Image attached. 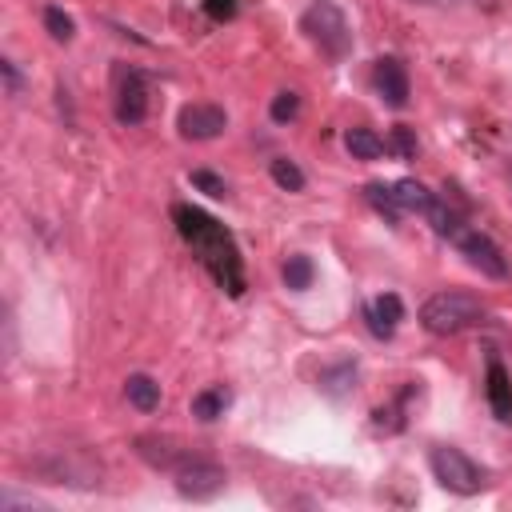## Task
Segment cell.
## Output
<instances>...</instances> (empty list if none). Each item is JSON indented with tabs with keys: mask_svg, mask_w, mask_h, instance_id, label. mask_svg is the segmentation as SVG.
Segmentation results:
<instances>
[{
	"mask_svg": "<svg viewBox=\"0 0 512 512\" xmlns=\"http://www.w3.org/2000/svg\"><path fill=\"white\" fill-rule=\"evenodd\" d=\"M192 184H196L200 192L216 196V200H224V196H228V184H224L216 172H208V168H196V172H192Z\"/></svg>",
	"mask_w": 512,
	"mask_h": 512,
	"instance_id": "603a6c76",
	"label": "cell"
},
{
	"mask_svg": "<svg viewBox=\"0 0 512 512\" xmlns=\"http://www.w3.org/2000/svg\"><path fill=\"white\" fill-rule=\"evenodd\" d=\"M488 320V308L472 296V292H456V288H444V292H432L424 304H420V324L424 332L432 336H456L464 328H476Z\"/></svg>",
	"mask_w": 512,
	"mask_h": 512,
	"instance_id": "7a4b0ae2",
	"label": "cell"
},
{
	"mask_svg": "<svg viewBox=\"0 0 512 512\" xmlns=\"http://www.w3.org/2000/svg\"><path fill=\"white\" fill-rule=\"evenodd\" d=\"M312 276H316V268H312V260L308 256H288L284 260V284L292 288V292H304V288H312Z\"/></svg>",
	"mask_w": 512,
	"mask_h": 512,
	"instance_id": "ac0fdd59",
	"label": "cell"
},
{
	"mask_svg": "<svg viewBox=\"0 0 512 512\" xmlns=\"http://www.w3.org/2000/svg\"><path fill=\"white\" fill-rule=\"evenodd\" d=\"M136 452H140L152 468H164V472H176V468L188 460L184 448H172V444L160 440V436H140V440H136Z\"/></svg>",
	"mask_w": 512,
	"mask_h": 512,
	"instance_id": "7c38bea8",
	"label": "cell"
},
{
	"mask_svg": "<svg viewBox=\"0 0 512 512\" xmlns=\"http://www.w3.org/2000/svg\"><path fill=\"white\" fill-rule=\"evenodd\" d=\"M224 124H228V116L216 104H184L176 116V128L184 140H212L224 132Z\"/></svg>",
	"mask_w": 512,
	"mask_h": 512,
	"instance_id": "9c48e42d",
	"label": "cell"
},
{
	"mask_svg": "<svg viewBox=\"0 0 512 512\" xmlns=\"http://www.w3.org/2000/svg\"><path fill=\"white\" fill-rule=\"evenodd\" d=\"M232 404V392L224 388V384H212V388H204V392H196L192 396V416L196 420H216V416H224V408Z\"/></svg>",
	"mask_w": 512,
	"mask_h": 512,
	"instance_id": "9a60e30c",
	"label": "cell"
},
{
	"mask_svg": "<svg viewBox=\"0 0 512 512\" xmlns=\"http://www.w3.org/2000/svg\"><path fill=\"white\" fill-rule=\"evenodd\" d=\"M484 392H488V408L500 424H512V376L500 360H488V376H484Z\"/></svg>",
	"mask_w": 512,
	"mask_h": 512,
	"instance_id": "30bf717a",
	"label": "cell"
},
{
	"mask_svg": "<svg viewBox=\"0 0 512 512\" xmlns=\"http://www.w3.org/2000/svg\"><path fill=\"white\" fill-rule=\"evenodd\" d=\"M372 84H376V96L388 104V108H404L408 96H412V84H408V68L400 56H380L372 64Z\"/></svg>",
	"mask_w": 512,
	"mask_h": 512,
	"instance_id": "ba28073f",
	"label": "cell"
},
{
	"mask_svg": "<svg viewBox=\"0 0 512 512\" xmlns=\"http://www.w3.org/2000/svg\"><path fill=\"white\" fill-rule=\"evenodd\" d=\"M452 244L464 252V260L480 272V276H492V280H504L508 276V260H504V252L496 248V240L492 236H484L480 228H460L456 236H452Z\"/></svg>",
	"mask_w": 512,
	"mask_h": 512,
	"instance_id": "8992f818",
	"label": "cell"
},
{
	"mask_svg": "<svg viewBox=\"0 0 512 512\" xmlns=\"http://www.w3.org/2000/svg\"><path fill=\"white\" fill-rule=\"evenodd\" d=\"M236 8H240V0H204V12L212 16V20H232L236 16Z\"/></svg>",
	"mask_w": 512,
	"mask_h": 512,
	"instance_id": "cb8c5ba5",
	"label": "cell"
},
{
	"mask_svg": "<svg viewBox=\"0 0 512 512\" xmlns=\"http://www.w3.org/2000/svg\"><path fill=\"white\" fill-rule=\"evenodd\" d=\"M428 468H432V476H436L448 492H456V496H476V492L488 488V472H484L468 452H460V448H452V444H436V448L428 452Z\"/></svg>",
	"mask_w": 512,
	"mask_h": 512,
	"instance_id": "277c9868",
	"label": "cell"
},
{
	"mask_svg": "<svg viewBox=\"0 0 512 512\" xmlns=\"http://www.w3.org/2000/svg\"><path fill=\"white\" fill-rule=\"evenodd\" d=\"M352 384H356V364L352 360H340V364L320 372V392H328V396H344Z\"/></svg>",
	"mask_w": 512,
	"mask_h": 512,
	"instance_id": "e0dca14e",
	"label": "cell"
},
{
	"mask_svg": "<svg viewBox=\"0 0 512 512\" xmlns=\"http://www.w3.org/2000/svg\"><path fill=\"white\" fill-rule=\"evenodd\" d=\"M392 200H396L400 212H420V216H424L436 196H432L420 180H396V184H392Z\"/></svg>",
	"mask_w": 512,
	"mask_h": 512,
	"instance_id": "5bb4252c",
	"label": "cell"
},
{
	"mask_svg": "<svg viewBox=\"0 0 512 512\" xmlns=\"http://www.w3.org/2000/svg\"><path fill=\"white\" fill-rule=\"evenodd\" d=\"M0 72H4V80H8V96H16V92H20V72H16V64H12V60H0Z\"/></svg>",
	"mask_w": 512,
	"mask_h": 512,
	"instance_id": "484cf974",
	"label": "cell"
},
{
	"mask_svg": "<svg viewBox=\"0 0 512 512\" xmlns=\"http://www.w3.org/2000/svg\"><path fill=\"white\" fill-rule=\"evenodd\" d=\"M172 476H176V492H180L184 500H212V496H220L224 484H228V472H224L220 464L204 460V456H188Z\"/></svg>",
	"mask_w": 512,
	"mask_h": 512,
	"instance_id": "5b68a950",
	"label": "cell"
},
{
	"mask_svg": "<svg viewBox=\"0 0 512 512\" xmlns=\"http://www.w3.org/2000/svg\"><path fill=\"white\" fill-rule=\"evenodd\" d=\"M148 116V76L140 68H116V120L140 124Z\"/></svg>",
	"mask_w": 512,
	"mask_h": 512,
	"instance_id": "52a82bcc",
	"label": "cell"
},
{
	"mask_svg": "<svg viewBox=\"0 0 512 512\" xmlns=\"http://www.w3.org/2000/svg\"><path fill=\"white\" fill-rule=\"evenodd\" d=\"M272 180H276L284 192H300V188H304V172H300L288 156H276V160H272Z\"/></svg>",
	"mask_w": 512,
	"mask_h": 512,
	"instance_id": "ffe728a7",
	"label": "cell"
},
{
	"mask_svg": "<svg viewBox=\"0 0 512 512\" xmlns=\"http://www.w3.org/2000/svg\"><path fill=\"white\" fill-rule=\"evenodd\" d=\"M124 396H128V404L140 408V412H156V408H160V384H156L148 372H132V376L124 380Z\"/></svg>",
	"mask_w": 512,
	"mask_h": 512,
	"instance_id": "4fadbf2b",
	"label": "cell"
},
{
	"mask_svg": "<svg viewBox=\"0 0 512 512\" xmlns=\"http://www.w3.org/2000/svg\"><path fill=\"white\" fill-rule=\"evenodd\" d=\"M300 32L328 56V60H344L352 52V24L344 16L340 4L332 0H312L304 12H300Z\"/></svg>",
	"mask_w": 512,
	"mask_h": 512,
	"instance_id": "3957f363",
	"label": "cell"
},
{
	"mask_svg": "<svg viewBox=\"0 0 512 512\" xmlns=\"http://www.w3.org/2000/svg\"><path fill=\"white\" fill-rule=\"evenodd\" d=\"M296 112H300V96H296V92H276L272 104H268V116H272L276 124L296 120Z\"/></svg>",
	"mask_w": 512,
	"mask_h": 512,
	"instance_id": "7402d4cb",
	"label": "cell"
},
{
	"mask_svg": "<svg viewBox=\"0 0 512 512\" xmlns=\"http://www.w3.org/2000/svg\"><path fill=\"white\" fill-rule=\"evenodd\" d=\"M364 320H368V332H372V336L388 340V336L396 332V324L404 320V304H400V296H396V292L376 296V300L364 308Z\"/></svg>",
	"mask_w": 512,
	"mask_h": 512,
	"instance_id": "8fae6325",
	"label": "cell"
},
{
	"mask_svg": "<svg viewBox=\"0 0 512 512\" xmlns=\"http://www.w3.org/2000/svg\"><path fill=\"white\" fill-rule=\"evenodd\" d=\"M172 220H176V232L188 240V248L200 256V264L212 272V280L228 296H240L244 292V264H240V248H236L232 232L192 204H176Z\"/></svg>",
	"mask_w": 512,
	"mask_h": 512,
	"instance_id": "6da1fadb",
	"label": "cell"
},
{
	"mask_svg": "<svg viewBox=\"0 0 512 512\" xmlns=\"http://www.w3.org/2000/svg\"><path fill=\"white\" fill-rule=\"evenodd\" d=\"M344 148H348L356 160H376V156H384V140H380L372 128H364V124H356V128L344 132Z\"/></svg>",
	"mask_w": 512,
	"mask_h": 512,
	"instance_id": "2e32d148",
	"label": "cell"
},
{
	"mask_svg": "<svg viewBox=\"0 0 512 512\" xmlns=\"http://www.w3.org/2000/svg\"><path fill=\"white\" fill-rule=\"evenodd\" d=\"M392 144H396V152H400V156H412V152H416V140H412V132H408V128H396V132H392Z\"/></svg>",
	"mask_w": 512,
	"mask_h": 512,
	"instance_id": "d4e9b609",
	"label": "cell"
},
{
	"mask_svg": "<svg viewBox=\"0 0 512 512\" xmlns=\"http://www.w3.org/2000/svg\"><path fill=\"white\" fill-rule=\"evenodd\" d=\"M44 28H48V32H52V40H60V44H68V40H72V32H76L72 16H68L64 8H56V4H48V8H44Z\"/></svg>",
	"mask_w": 512,
	"mask_h": 512,
	"instance_id": "d6986e66",
	"label": "cell"
},
{
	"mask_svg": "<svg viewBox=\"0 0 512 512\" xmlns=\"http://www.w3.org/2000/svg\"><path fill=\"white\" fill-rule=\"evenodd\" d=\"M364 196H368V204H372L376 212H384L392 224L400 220V208H396V200H392V184H368Z\"/></svg>",
	"mask_w": 512,
	"mask_h": 512,
	"instance_id": "44dd1931",
	"label": "cell"
},
{
	"mask_svg": "<svg viewBox=\"0 0 512 512\" xmlns=\"http://www.w3.org/2000/svg\"><path fill=\"white\" fill-rule=\"evenodd\" d=\"M408 4H424V8H448V4H456V0H408Z\"/></svg>",
	"mask_w": 512,
	"mask_h": 512,
	"instance_id": "4316f807",
	"label": "cell"
}]
</instances>
